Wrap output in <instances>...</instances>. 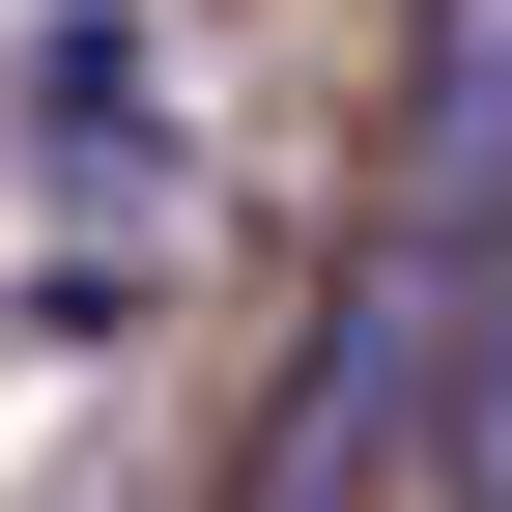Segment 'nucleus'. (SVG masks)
I'll list each match as a JSON object with an SVG mask.
<instances>
[{"label": "nucleus", "instance_id": "obj_2", "mask_svg": "<svg viewBox=\"0 0 512 512\" xmlns=\"http://www.w3.org/2000/svg\"><path fill=\"white\" fill-rule=\"evenodd\" d=\"M399 370H427V256H342V342H313V370H285V427H256V512H370Z\"/></svg>", "mask_w": 512, "mask_h": 512}, {"label": "nucleus", "instance_id": "obj_3", "mask_svg": "<svg viewBox=\"0 0 512 512\" xmlns=\"http://www.w3.org/2000/svg\"><path fill=\"white\" fill-rule=\"evenodd\" d=\"M456 512H512V228L456 256Z\"/></svg>", "mask_w": 512, "mask_h": 512}, {"label": "nucleus", "instance_id": "obj_1", "mask_svg": "<svg viewBox=\"0 0 512 512\" xmlns=\"http://www.w3.org/2000/svg\"><path fill=\"white\" fill-rule=\"evenodd\" d=\"M512 228V0H427V57H399V200H370V256H456Z\"/></svg>", "mask_w": 512, "mask_h": 512}]
</instances>
